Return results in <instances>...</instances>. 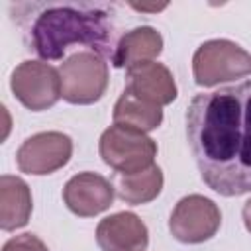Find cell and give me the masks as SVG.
I'll list each match as a JSON object with an SVG mask.
<instances>
[{
    "mask_svg": "<svg viewBox=\"0 0 251 251\" xmlns=\"http://www.w3.org/2000/svg\"><path fill=\"white\" fill-rule=\"evenodd\" d=\"M186 139L208 188L222 196L251 192V80L196 94Z\"/></svg>",
    "mask_w": 251,
    "mask_h": 251,
    "instance_id": "cell-1",
    "label": "cell"
},
{
    "mask_svg": "<svg viewBox=\"0 0 251 251\" xmlns=\"http://www.w3.org/2000/svg\"><path fill=\"white\" fill-rule=\"evenodd\" d=\"M114 16V8L102 2H31L14 12L27 47L43 61L63 59L73 45L112 61L118 43Z\"/></svg>",
    "mask_w": 251,
    "mask_h": 251,
    "instance_id": "cell-2",
    "label": "cell"
},
{
    "mask_svg": "<svg viewBox=\"0 0 251 251\" xmlns=\"http://www.w3.org/2000/svg\"><path fill=\"white\" fill-rule=\"evenodd\" d=\"M251 75V55L229 39L204 41L192 55V76L198 86H216Z\"/></svg>",
    "mask_w": 251,
    "mask_h": 251,
    "instance_id": "cell-3",
    "label": "cell"
},
{
    "mask_svg": "<svg viewBox=\"0 0 251 251\" xmlns=\"http://www.w3.org/2000/svg\"><path fill=\"white\" fill-rule=\"evenodd\" d=\"M63 100L69 104L88 106L98 102L108 88V63L94 51H76L69 55L61 67Z\"/></svg>",
    "mask_w": 251,
    "mask_h": 251,
    "instance_id": "cell-4",
    "label": "cell"
},
{
    "mask_svg": "<svg viewBox=\"0 0 251 251\" xmlns=\"http://www.w3.org/2000/svg\"><path fill=\"white\" fill-rule=\"evenodd\" d=\"M98 153L116 173H137L155 165L157 143L139 129L112 124L100 135Z\"/></svg>",
    "mask_w": 251,
    "mask_h": 251,
    "instance_id": "cell-5",
    "label": "cell"
},
{
    "mask_svg": "<svg viewBox=\"0 0 251 251\" xmlns=\"http://www.w3.org/2000/svg\"><path fill=\"white\" fill-rule=\"evenodd\" d=\"M14 96L31 112H41L63 98L61 75L45 61H24L10 76Z\"/></svg>",
    "mask_w": 251,
    "mask_h": 251,
    "instance_id": "cell-6",
    "label": "cell"
},
{
    "mask_svg": "<svg viewBox=\"0 0 251 251\" xmlns=\"http://www.w3.org/2000/svg\"><path fill=\"white\" fill-rule=\"evenodd\" d=\"M222 224L220 208L202 194L180 198L171 212L169 231L180 243H204L216 235Z\"/></svg>",
    "mask_w": 251,
    "mask_h": 251,
    "instance_id": "cell-7",
    "label": "cell"
},
{
    "mask_svg": "<svg viewBox=\"0 0 251 251\" xmlns=\"http://www.w3.org/2000/svg\"><path fill=\"white\" fill-rule=\"evenodd\" d=\"M73 155V141L63 131H39L27 137L18 153V169L25 175H51L63 169Z\"/></svg>",
    "mask_w": 251,
    "mask_h": 251,
    "instance_id": "cell-8",
    "label": "cell"
},
{
    "mask_svg": "<svg viewBox=\"0 0 251 251\" xmlns=\"http://www.w3.org/2000/svg\"><path fill=\"white\" fill-rule=\"evenodd\" d=\"M114 186L108 178L98 173H78L71 176L63 188V200L67 208L80 216L90 218L106 212L114 202Z\"/></svg>",
    "mask_w": 251,
    "mask_h": 251,
    "instance_id": "cell-9",
    "label": "cell"
},
{
    "mask_svg": "<svg viewBox=\"0 0 251 251\" xmlns=\"http://www.w3.org/2000/svg\"><path fill=\"white\" fill-rule=\"evenodd\" d=\"M96 243L102 251H143L149 243V231L137 214L118 212L100 220Z\"/></svg>",
    "mask_w": 251,
    "mask_h": 251,
    "instance_id": "cell-10",
    "label": "cell"
},
{
    "mask_svg": "<svg viewBox=\"0 0 251 251\" xmlns=\"http://www.w3.org/2000/svg\"><path fill=\"white\" fill-rule=\"evenodd\" d=\"M126 90L155 106H167L176 98V82L169 67L151 61L126 71Z\"/></svg>",
    "mask_w": 251,
    "mask_h": 251,
    "instance_id": "cell-11",
    "label": "cell"
},
{
    "mask_svg": "<svg viewBox=\"0 0 251 251\" xmlns=\"http://www.w3.org/2000/svg\"><path fill=\"white\" fill-rule=\"evenodd\" d=\"M163 53V35L151 25H139L126 31L114 49L112 65L122 69H133L143 63L155 61Z\"/></svg>",
    "mask_w": 251,
    "mask_h": 251,
    "instance_id": "cell-12",
    "label": "cell"
},
{
    "mask_svg": "<svg viewBox=\"0 0 251 251\" xmlns=\"http://www.w3.org/2000/svg\"><path fill=\"white\" fill-rule=\"evenodd\" d=\"M33 202L29 186L12 175L0 176V227L4 231H16L27 226L31 218Z\"/></svg>",
    "mask_w": 251,
    "mask_h": 251,
    "instance_id": "cell-13",
    "label": "cell"
},
{
    "mask_svg": "<svg viewBox=\"0 0 251 251\" xmlns=\"http://www.w3.org/2000/svg\"><path fill=\"white\" fill-rule=\"evenodd\" d=\"M163 171L157 165H151L137 173H118L116 175V192L118 198L131 206H141L155 200L163 190Z\"/></svg>",
    "mask_w": 251,
    "mask_h": 251,
    "instance_id": "cell-14",
    "label": "cell"
},
{
    "mask_svg": "<svg viewBox=\"0 0 251 251\" xmlns=\"http://www.w3.org/2000/svg\"><path fill=\"white\" fill-rule=\"evenodd\" d=\"M112 118H114V124H122V126H127V127L147 133L161 126L163 110H161V106L145 102L124 88L122 96L114 104Z\"/></svg>",
    "mask_w": 251,
    "mask_h": 251,
    "instance_id": "cell-15",
    "label": "cell"
},
{
    "mask_svg": "<svg viewBox=\"0 0 251 251\" xmlns=\"http://www.w3.org/2000/svg\"><path fill=\"white\" fill-rule=\"evenodd\" d=\"M2 251H49V249L35 233H22V235L10 237L4 243Z\"/></svg>",
    "mask_w": 251,
    "mask_h": 251,
    "instance_id": "cell-16",
    "label": "cell"
},
{
    "mask_svg": "<svg viewBox=\"0 0 251 251\" xmlns=\"http://www.w3.org/2000/svg\"><path fill=\"white\" fill-rule=\"evenodd\" d=\"M241 218H243V224H245V229L251 233V198L243 204V210H241Z\"/></svg>",
    "mask_w": 251,
    "mask_h": 251,
    "instance_id": "cell-17",
    "label": "cell"
},
{
    "mask_svg": "<svg viewBox=\"0 0 251 251\" xmlns=\"http://www.w3.org/2000/svg\"><path fill=\"white\" fill-rule=\"evenodd\" d=\"M167 4H161V6H143V4H131L133 10H139V12H159L163 10Z\"/></svg>",
    "mask_w": 251,
    "mask_h": 251,
    "instance_id": "cell-18",
    "label": "cell"
}]
</instances>
